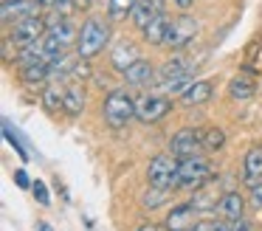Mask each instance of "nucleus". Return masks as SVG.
<instances>
[{
    "instance_id": "2",
    "label": "nucleus",
    "mask_w": 262,
    "mask_h": 231,
    "mask_svg": "<svg viewBox=\"0 0 262 231\" xmlns=\"http://www.w3.org/2000/svg\"><path fill=\"white\" fill-rule=\"evenodd\" d=\"M136 104L138 101L133 99L127 90H113L107 93V99L102 101V118L110 130H121L136 118Z\"/></svg>"
},
{
    "instance_id": "24",
    "label": "nucleus",
    "mask_w": 262,
    "mask_h": 231,
    "mask_svg": "<svg viewBox=\"0 0 262 231\" xmlns=\"http://www.w3.org/2000/svg\"><path fill=\"white\" fill-rule=\"evenodd\" d=\"M62 110L68 113V116H79V113L85 110V93H82L79 85L65 82V104H62Z\"/></svg>"
},
{
    "instance_id": "19",
    "label": "nucleus",
    "mask_w": 262,
    "mask_h": 231,
    "mask_svg": "<svg viewBox=\"0 0 262 231\" xmlns=\"http://www.w3.org/2000/svg\"><path fill=\"white\" fill-rule=\"evenodd\" d=\"M166 28H169V17H166V11H161V14H155L141 31H144V39H147L149 45H164Z\"/></svg>"
},
{
    "instance_id": "12",
    "label": "nucleus",
    "mask_w": 262,
    "mask_h": 231,
    "mask_svg": "<svg viewBox=\"0 0 262 231\" xmlns=\"http://www.w3.org/2000/svg\"><path fill=\"white\" fill-rule=\"evenodd\" d=\"M220 189H217V180L211 178L209 183H203V186H198L194 189V197L189 203H192L194 208H198V214L200 212H217V203H220Z\"/></svg>"
},
{
    "instance_id": "10",
    "label": "nucleus",
    "mask_w": 262,
    "mask_h": 231,
    "mask_svg": "<svg viewBox=\"0 0 262 231\" xmlns=\"http://www.w3.org/2000/svg\"><path fill=\"white\" fill-rule=\"evenodd\" d=\"M194 225H198V208L192 203H178V206H172L166 220H164L166 231H192Z\"/></svg>"
},
{
    "instance_id": "20",
    "label": "nucleus",
    "mask_w": 262,
    "mask_h": 231,
    "mask_svg": "<svg viewBox=\"0 0 262 231\" xmlns=\"http://www.w3.org/2000/svg\"><path fill=\"white\" fill-rule=\"evenodd\" d=\"M198 65V62H189L186 56L175 54L169 62H166L164 68H161L158 73V82H166V79H175V76H192V68Z\"/></svg>"
},
{
    "instance_id": "37",
    "label": "nucleus",
    "mask_w": 262,
    "mask_h": 231,
    "mask_svg": "<svg viewBox=\"0 0 262 231\" xmlns=\"http://www.w3.org/2000/svg\"><path fill=\"white\" fill-rule=\"evenodd\" d=\"M37 6H40V11H48V9H54L57 6V0H34Z\"/></svg>"
},
{
    "instance_id": "40",
    "label": "nucleus",
    "mask_w": 262,
    "mask_h": 231,
    "mask_svg": "<svg viewBox=\"0 0 262 231\" xmlns=\"http://www.w3.org/2000/svg\"><path fill=\"white\" fill-rule=\"evenodd\" d=\"M37 231H51V225H46V223H40V225H37Z\"/></svg>"
},
{
    "instance_id": "17",
    "label": "nucleus",
    "mask_w": 262,
    "mask_h": 231,
    "mask_svg": "<svg viewBox=\"0 0 262 231\" xmlns=\"http://www.w3.org/2000/svg\"><path fill=\"white\" fill-rule=\"evenodd\" d=\"M243 180L245 186H254L262 180V146H251L243 161Z\"/></svg>"
},
{
    "instance_id": "27",
    "label": "nucleus",
    "mask_w": 262,
    "mask_h": 231,
    "mask_svg": "<svg viewBox=\"0 0 262 231\" xmlns=\"http://www.w3.org/2000/svg\"><path fill=\"white\" fill-rule=\"evenodd\" d=\"M136 0H107V20L110 23H121L133 14Z\"/></svg>"
},
{
    "instance_id": "7",
    "label": "nucleus",
    "mask_w": 262,
    "mask_h": 231,
    "mask_svg": "<svg viewBox=\"0 0 262 231\" xmlns=\"http://www.w3.org/2000/svg\"><path fill=\"white\" fill-rule=\"evenodd\" d=\"M46 31H48V20H46V17H42V14H31V17H26V20L14 23L12 31H9L6 37L12 39L17 48H23V45L37 43L40 37H46Z\"/></svg>"
},
{
    "instance_id": "36",
    "label": "nucleus",
    "mask_w": 262,
    "mask_h": 231,
    "mask_svg": "<svg viewBox=\"0 0 262 231\" xmlns=\"http://www.w3.org/2000/svg\"><path fill=\"white\" fill-rule=\"evenodd\" d=\"M136 231H166L164 225H155V223H144V225H138Z\"/></svg>"
},
{
    "instance_id": "28",
    "label": "nucleus",
    "mask_w": 262,
    "mask_h": 231,
    "mask_svg": "<svg viewBox=\"0 0 262 231\" xmlns=\"http://www.w3.org/2000/svg\"><path fill=\"white\" fill-rule=\"evenodd\" d=\"M166 200H169V189H161V186H149V189L144 192V197H141V206L152 212V208L164 206Z\"/></svg>"
},
{
    "instance_id": "14",
    "label": "nucleus",
    "mask_w": 262,
    "mask_h": 231,
    "mask_svg": "<svg viewBox=\"0 0 262 231\" xmlns=\"http://www.w3.org/2000/svg\"><path fill=\"white\" fill-rule=\"evenodd\" d=\"M124 79L130 85H136V88H147V85H152L155 82V68H152V62L149 59H136L130 68L124 71Z\"/></svg>"
},
{
    "instance_id": "13",
    "label": "nucleus",
    "mask_w": 262,
    "mask_h": 231,
    "mask_svg": "<svg viewBox=\"0 0 262 231\" xmlns=\"http://www.w3.org/2000/svg\"><path fill=\"white\" fill-rule=\"evenodd\" d=\"M211 93H214V88H211L209 79H194L178 99H181V104H186V107H198V104H206V101L211 99Z\"/></svg>"
},
{
    "instance_id": "3",
    "label": "nucleus",
    "mask_w": 262,
    "mask_h": 231,
    "mask_svg": "<svg viewBox=\"0 0 262 231\" xmlns=\"http://www.w3.org/2000/svg\"><path fill=\"white\" fill-rule=\"evenodd\" d=\"M181 158H175L172 152L155 155L147 166V183L149 186H161V189H175L181 186Z\"/></svg>"
},
{
    "instance_id": "18",
    "label": "nucleus",
    "mask_w": 262,
    "mask_h": 231,
    "mask_svg": "<svg viewBox=\"0 0 262 231\" xmlns=\"http://www.w3.org/2000/svg\"><path fill=\"white\" fill-rule=\"evenodd\" d=\"M136 59H141V54H138V48L133 43H127V39H121V43H116V48H113V54H110V65L116 68V71H121L124 73L127 68L133 65Z\"/></svg>"
},
{
    "instance_id": "35",
    "label": "nucleus",
    "mask_w": 262,
    "mask_h": 231,
    "mask_svg": "<svg viewBox=\"0 0 262 231\" xmlns=\"http://www.w3.org/2000/svg\"><path fill=\"white\" fill-rule=\"evenodd\" d=\"M192 231H217V220H200Z\"/></svg>"
},
{
    "instance_id": "38",
    "label": "nucleus",
    "mask_w": 262,
    "mask_h": 231,
    "mask_svg": "<svg viewBox=\"0 0 262 231\" xmlns=\"http://www.w3.org/2000/svg\"><path fill=\"white\" fill-rule=\"evenodd\" d=\"M172 3H175V6H178V9H181V11H186V9H189V6H192V3H194V0H172Z\"/></svg>"
},
{
    "instance_id": "16",
    "label": "nucleus",
    "mask_w": 262,
    "mask_h": 231,
    "mask_svg": "<svg viewBox=\"0 0 262 231\" xmlns=\"http://www.w3.org/2000/svg\"><path fill=\"white\" fill-rule=\"evenodd\" d=\"M161 11H164V0H136L130 20H133L136 28H144L155 14H161Z\"/></svg>"
},
{
    "instance_id": "11",
    "label": "nucleus",
    "mask_w": 262,
    "mask_h": 231,
    "mask_svg": "<svg viewBox=\"0 0 262 231\" xmlns=\"http://www.w3.org/2000/svg\"><path fill=\"white\" fill-rule=\"evenodd\" d=\"M31 14H40V6L34 0H3V9H0V17L6 26H14Z\"/></svg>"
},
{
    "instance_id": "5",
    "label": "nucleus",
    "mask_w": 262,
    "mask_h": 231,
    "mask_svg": "<svg viewBox=\"0 0 262 231\" xmlns=\"http://www.w3.org/2000/svg\"><path fill=\"white\" fill-rule=\"evenodd\" d=\"M181 186H189V189H198V186L209 183L214 178V169L206 161V155H192V158H181Z\"/></svg>"
},
{
    "instance_id": "26",
    "label": "nucleus",
    "mask_w": 262,
    "mask_h": 231,
    "mask_svg": "<svg viewBox=\"0 0 262 231\" xmlns=\"http://www.w3.org/2000/svg\"><path fill=\"white\" fill-rule=\"evenodd\" d=\"M3 135H6V141L14 146V152H17L23 161H29L31 158V150H29V144H26L23 138H20V133H17V127H12V121L9 118H3Z\"/></svg>"
},
{
    "instance_id": "33",
    "label": "nucleus",
    "mask_w": 262,
    "mask_h": 231,
    "mask_svg": "<svg viewBox=\"0 0 262 231\" xmlns=\"http://www.w3.org/2000/svg\"><path fill=\"white\" fill-rule=\"evenodd\" d=\"M248 195H251V206L254 208H262V180L254 186H248Z\"/></svg>"
},
{
    "instance_id": "23",
    "label": "nucleus",
    "mask_w": 262,
    "mask_h": 231,
    "mask_svg": "<svg viewBox=\"0 0 262 231\" xmlns=\"http://www.w3.org/2000/svg\"><path fill=\"white\" fill-rule=\"evenodd\" d=\"M76 59H79V56L68 54V51L57 54L51 62H48V65H51V79H59V82H65V79H68V73L76 71Z\"/></svg>"
},
{
    "instance_id": "22",
    "label": "nucleus",
    "mask_w": 262,
    "mask_h": 231,
    "mask_svg": "<svg viewBox=\"0 0 262 231\" xmlns=\"http://www.w3.org/2000/svg\"><path fill=\"white\" fill-rule=\"evenodd\" d=\"M20 79H23L26 85H31V88H37V85H46L48 79H51V65H48V62L23 65V68H20Z\"/></svg>"
},
{
    "instance_id": "29",
    "label": "nucleus",
    "mask_w": 262,
    "mask_h": 231,
    "mask_svg": "<svg viewBox=\"0 0 262 231\" xmlns=\"http://www.w3.org/2000/svg\"><path fill=\"white\" fill-rule=\"evenodd\" d=\"M192 82H194L192 76H175V79H166V82H158V88H161V93H166V96H181Z\"/></svg>"
},
{
    "instance_id": "31",
    "label": "nucleus",
    "mask_w": 262,
    "mask_h": 231,
    "mask_svg": "<svg viewBox=\"0 0 262 231\" xmlns=\"http://www.w3.org/2000/svg\"><path fill=\"white\" fill-rule=\"evenodd\" d=\"M217 231H254V228H251V223L245 217H239V220H220L217 217Z\"/></svg>"
},
{
    "instance_id": "1",
    "label": "nucleus",
    "mask_w": 262,
    "mask_h": 231,
    "mask_svg": "<svg viewBox=\"0 0 262 231\" xmlns=\"http://www.w3.org/2000/svg\"><path fill=\"white\" fill-rule=\"evenodd\" d=\"M110 43V23L102 17H88L79 28V39H76V56L79 59H93L104 51Z\"/></svg>"
},
{
    "instance_id": "9",
    "label": "nucleus",
    "mask_w": 262,
    "mask_h": 231,
    "mask_svg": "<svg viewBox=\"0 0 262 231\" xmlns=\"http://www.w3.org/2000/svg\"><path fill=\"white\" fill-rule=\"evenodd\" d=\"M172 110V99L166 93H147L136 104V118L141 124H155Z\"/></svg>"
},
{
    "instance_id": "4",
    "label": "nucleus",
    "mask_w": 262,
    "mask_h": 231,
    "mask_svg": "<svg viewBox=\"0 0 262 231\" xmlns=\"http://www.w3.org/2000/svg\"><path fill=\"white\" fill-rule=\"evenodd\" d=\"M200 34V23L194 20L192 14H178L169 20V28H166V39L164 45L172 51H181L186 48L189 43H194V37Z\"/></svg>"
},
{
    "instance_id": "6",
    "label": "nucleus",
    "mask_w": 262,
    "mask_h": 231,
    "mask_svg": "<svg viewBox=\"0 0 262 231\" xmlns=\"http://www.w3.org/2000/svg\"><path fill=\"white\" fill-rule=\"evenodd\" d=\"M42 39H46L48 51L57 56V54H62V51H68L71 45H76L79 31H76V26L71 20H54V23H48V31Z\"/></svg>"
},
{
    "instance_id": "34",
    "label": "nucleus",
    "mask_w": 262,
    "mask_h": 231,
    "mask_svg": "<svg viewBox=\"0 0 262 231\" xmlns=\"http://www.w3.org/2000/svg\"><path fill=\"white\" fill-rule=\"evenodd\" d=\"M14 183H17L20 189H29V186H31V180H29V175H26V169H17V172H14Z\"/></svg>"
},
{
    "instance_id": "21",
    "label": "nucleus",
    "mask_w": 262,
    "mask_h": 231,
    "mask_svg": "<svg viewBox=\"0 0 262 231\" xmlns=\"http://www.w3.org/2000/svg\"><path fill=\"white\" fill-rule=\"evenodd\" d=\"M62 104H65V85L59 79H51L42 88V107L48 113H57V110H62Z\"/></svg>"
},
{
    "instance_id": "15",
    "label": "nucleus",
    "mask_w": 262,
    "mask_h": 231,
    "mask_svg": "<svg viewBox=\"0 0 262 231\" xmlns=\"http://www.w3.org/2000/svg\"><path fill=\"white\" fill-rule=\"evenodd\" d=\"M245 212V200L239 192H226L217 203V217L220 220H239Z\"/></svg>"
},
{
    "instance_id": "25",
    "label": "nucleus",
    "mask_w": 262,
    "mask_h": 231,
    "mask_svg": "<svg viewBox=\"0 0 262 231\" xmlns=\"http://www.w3.org/2000/svg\"><path fill=\"white\" fill-rule=\"evenodd\" d=\"M256 93V82L251 76H245V73H237V76L228 82V96L231 99H251V96Z\"/></svg>"
},
{
    "instance_id": "32",
    "label": "nucleus",
    "mask_w": 262,
    "mask_h": 231,
    "mask_svg": "<svg viewBox=\"0 0 262 231\" xmlns=\"http://www.w3.org/2000/svg\"><path fill=\"white\" fill-rule=\"evenodd\" d=\"M31 189H34V197H37V203H40V206H48V203H51V197H48V186L42 183V180H34V183H31Z\"/></svg>"
},
{
    "instance_id": "30",
    "label": "nucleus",
    "mask_w": 262,
    "mask_h": 231,
    "mask_svg": "<svg viewBox=\"0 0 262 231\" xmlns=\"http://www.w3.org/2000/svg\"><path fill=\"white\" fill-rule=\"evenodd\" d=\"M203 144H206V152H217L223 144H226V133H223L220 127L203 130Z\"/></svg>"
},
{
    "instance_id": "39",
    "label": "nucleus",
    "mask_w": 262,
    "mask_h": 231,
    "mask_svg": "<svg viewBox=\"0 0 262 231\" xmlns=\"http://www.w3.org/2000/svg\"><path fill=\"white\" fill-rule=\"evenodd\" d=\"M76 3H79V9H88V6L93 3V0H76Z\"/></svg>"
},
{
    "instance_id": "8",
    "label": "nucleus",
    "mask_w": 262,
    "mask_h": 231,
    "mask_svg": "<svg viewBox=\"0 0 262 231\" xmlns=\"http://www.w3.org/2000/svg\"><path fill=\"white\" fill-rule=\"evenodd\" d=\"M169 152L175 158H192V155H203L206 144H203V130L194 127H183L172 135L169 141Z\"/></svg>"
}]
</instances>
